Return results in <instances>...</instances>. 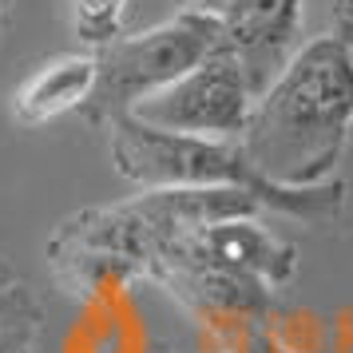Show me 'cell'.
Segmentation results:
<instances>
[{
	"instance_id": "1",
	"label": "cell",
	"mask_w": 353,
	"mask_h": 353,
	"mask_svg": "<svg viewBox=\"0 0 353 353\" xmlns=\"http://www.w3.org/2000/svg\"><path fill=\"white\" fill-rule=\"evenodd\" d=\"M353 139V48L310 36L262 88L239 135L246 159L278 187L330 183Z\"/></svg>"
},
{
	"instance_id": "2",
	"label": "cell",
	"mask_w": 353,
	"mask_h": 353,
	"mask_svg": "<svg viewBox=\"0 0 353 353\" xmlns=\"http://www.w3.org/2000/svg\"><path fill=\"white\" fill-rule=\"evenodd\" d=\"M115 171L143 187H226L258 199L262 210L286 214L302 226H334L350 210V187L341 179H330L321 187H278L246 159L239 139H199V135H175L119 115L108 123Z\"/></svg>"
},
{
	"instance_id": "3",
	"label": "cell",
	"mask_w": 353,
	"mask_h": 353,
	"mask_svg": "<svg viewBox=\"0 0 353 353\" xmlns=\"http://www.w3.org/2000/svg\"><path fill=\"white\" fill-rule=\"evenodd\" d=\"M223 44L219 20L199 17L179 8L171 20H163L147 32L115 36L103 48H96V88L83 103L88 128H108L119 115H135L139 103L175 83L183 72H191L203 56Z\"/></svg>"
},
{
	"instance_id": "4",
	"label": "cell",
	"mask_w": 353,
	"mask_h": 353,
	"mask_svg": "<svg viewBox=\"0 0 353 353\" xmlns=\"http://www.w3.org/2000/svg\"><path fill=\"white\" fill-rule=\"evenodd\" d=\"M254 83L239 64V56L219 44L203 56L191 72H183L175 83L135 108V119H143L159 131L175 135H199V139H239L246 131L250 108H254Z\"/></svg>"
},
{
	"instance_id": "5",
	"label": "cell",
	"mask_w": 353,
	"mask_h": 353,
	"mask_svg": "<svg viewBox=\"0 0 353 353\" xmlns=\"http://www.w3.org/2000/svg\"><path fill=\"white\" fill-rule=\"evenodd\" d=\"M219 28L223 44L246 68L254 92H262L302 48L305 0H230L219 17Z\"/></svg>"
},
{
	"instance_id": "6",
	"label": "cell",
	"mask_w": 353,
	"mask_h": 353,
	"mask_svg": "<svg viewBox=\"0 0 353 353\" xmlns=\"http://www.w3.org/2000/svg\"><path fill=\"white\" fill-rule=\"evenodd\" d=\"M183 242L194 254L210 258L226 270L250 274L270 290H282L298 278V246L282 239L274 226L262 223V214H242V219L194 226V230L183 234Z\"/></svg>"
},
{
	"instance_id": "7",
	"label": "cell",
	"mask_w": 353,
	"mask_h": 353,
	"mask_svg": "<svg viewBox=\"0 0 353 353\" xmlns=\"http://www.w3.org/2000/svg\"><path fill=\"white\" fill-rule=\"evenodd\" d=\"M96 88V56L72 52L40 64L32 76H24L12 92V119L20 128H40L68 112H83V103Z\"/></svg>"
},
{
	"instance_id": "8",
	"label": "cell",
	"mask_w": 353,
	"mask_h": 353,
	"mask_svg": "<svg viewBox=\"0 0 353 353\" xmlns=\"http://www.w3.org/2000/svg\"><path fill=\"white\" fill-rule=\"evenodd\" d=\"M44 334V305L28 286H0V353H36Z\"/></svg>"
},
{
	"instance_id": "9",
	"label": "cell",
	"mask_w": 353,
	"mask_h": 353,
	"mask_svg": "<svg viewBox=\"0 0 353 353\" xmlns=\"http://www.w3.org/2000/svg\"><path fill=\"white\" fill-rule=\"evenodd\" d=\"M68 4H72V28L88 48H103L123 32L128 0H68Z\"/></svg>"
},
{
	"instance_id": "10",
	"label": "cell",
	"mask_w": 353,
	"mask_h": 353,
	"mask_svg": "<svg viewBox=\"0 0 353 353\" xmlns=\"http://www.w3.org/2000/svg\"><path fill=\"white\" fill-rule=\"evenodd\" d=\"M310 12H318L314 36H334L345 48H353V0H305V20Z\"/></svg>"
},
{
	"instance_id": "11",
	"label": "cell",
	"mask_w": 353,
	"mask_h": 353,
	"mask_svg": "<svg viewBox=\"0 0 353 353\" xmlns=\"http://www.w3.org/2000/svg\"><path fill=\"white\" fill-rule=\"evenodd\" d=\"M242 353H294L286 345V341H278V337L266 330V325H258L254 334L246 337V345H242Z\"/></svg>"
},
{
	"instance_id": "12",
	"label": "cell",
	"mask_w": 353,
	"mask_h": 353,
	"mask_svg": "<svg viewBox=\"0 0 353 353\" xmlns=\"http://www.w3.org/2000/svg\"><path fill=\"white\" fill-rule=\"evenodd\" d=\"M226 4H230V0H183V8H187V12H199V17H210V20L223 17Z\"/></svg>"
},
{
	"instance_id": "13",
	"label": "cell",
	"mask_w": 353,
	"mask_h": 353,
	"mask_svg": "<svg viewBox=\"0 0 353 353\" xmlns=\"http://www.w3.org/2000/svg\"><path fill=\"white\" fill-rule=\"evenodd\" d=\"M8 282H17V278H12V266L0 258V286H8Z\"/></svg>"
},
{
	"instance_id": "14",
	"label": "cell",
	"mask_w": 353,
	"mask_h": 353,
	"mask_svg": "<svg viewBox=\"0 0 353 353\" xmlns=\"http://www.w3.org/2000/svg\"><path fill=\"white\" fill-rule=\"evenodd\" d=\"M0 4H4V0H0Z\"/></svg>"
}]
</instances>
